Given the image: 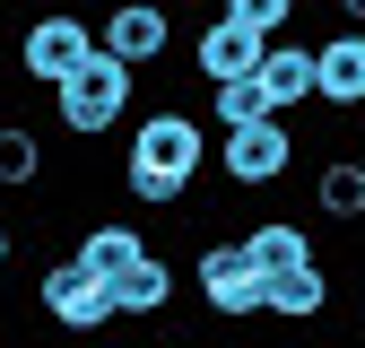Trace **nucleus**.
<instances>
[{"label":"nucleus","instance_id":"nucleus-14","mask_svg":"<svg viewBox=\"0 0 365 348\" xmlns=\"http://www.w3.org/2000/svg\"><path fill=\"white\" fill-rule=\"evenodd\" d=\"M244 252H252V270H296V261H313V235H304V218H252L244 227Z\"/></svg>","mask_w":365,"mask_h":348},{"label":"nucleus","instance_id":"nucleus-5","mask_svg":"<svg viewBox=\"0 0 365 348\" xmlns=\"http://www.w3.org/2000/svg\"><path fill=\"white\" fill-rule=\"evenodd\" d=\"M217 174H226L235 192H269V183H287V174H296V130H287V113H261V122L217 130Z\"/></svg>","mask_w":365,"mask_h":348},{"label":"nucleus","instance_id":"nucleus-4","mask_svg":"<svg viewBox=\"0 0 365 348\" xmlns=\"http://www.w3.org/2000/svg\"><path fill=\"white\" fill-rule=\"evenodd\" d=\"M192 296L209 304V322H269L261 314V270H252L244 235H217V244L192 252Z\"/></svg>","mask_w":365,"mask_h":348},{"label":"nucleus","instance_id":"nucleus-19","mask_svg":"<svg viewBox=\"0 0 365 348\" xmlns=\"http://www.w3.org/2000/svg\"><path fill=\"white\" fill-rule=\"evenodd\" d=\"M9 261H18V227H9V218H0V270H9Z\"/></svg>","mask_w":365,"mask_h":348},{"label":"nucleus","instance_id":"nucleus-6","mask_svg":"<svg viewBox=\"0 0 365 348\" xmlns=\"http://www.w3.org/2000/svg\"><path fill=\"white\" fill-rule=\"evenodd\" d=\"M87 53H96V18L78 9H26V35H18V70L35 87H61Z\"/></svg>","mask_w":365,"mask_h":348},{"label":"nucleus","instance_id":"nucleus-3","mask_svg":"<svg viewBox=\"0 0 365 348\" xmlns=\"http://www.w3.org/2000/svg\"><path fill=\"white\" fill-rule=\"evenodd\" d=\"M35 314L53 322V331H70V339H96V331H113V322H122V314H113V296H105V279L87 270L78 252L43 261V279H35Z\"/></svg>","mask_w":365,"mask_h":348},{"label":"nucleus","instance_id":"nucleus-17","mask_svg":"<svg viewBox=\"0 0 365 348\" xmlns=\"http://www.w3.org/2000/svg\"><path fill=\"white\" fill-rule=\"evenodd\" d=\"M261 113H279L261 96V78H217L209 87V130H235V122H261Z\"/></svg>","mask_w":365,"mask_h":348},{"label":"nucleus","instance_id":"nucleus-12","mask_svg":"<svg viewBox=\"0 0 365 348\" xmlns=\"http://www.w3.org/2000/svg\"><path fill=\"white\" fill-rule=\"evenodd\" d=\"M313 209H322L331 227H365V157L331 148L322 165H313Z\"/></svg>","mask_w":365,"mask_h":348},{"label":"nucleus","instance_id":"nucleus-9","mask_svg":"<svg viewBox=\"0 0 365 348\" xmlns=\"http://www.w3.org/2000/svg\"><path fill=\"white\" fill-rule=\"evenodd\" d=\"M261 314L287 322V331L322 322V314H331V261L313 252V261H296V270H269V279H261Z\"/></svg>","mask_w":365,"mask_h":348},{"label":"nucleus","instance_id":"nucleus-15","mask_svg":"<svg viewBox=\"0 0 365 348\" xmlns=\"http://www.w3.org/2000/svg\"><path fill=\"white\" fill-rule=\"evenodd\" d=\"M53 157H43V130L35 122H0V192H35Z\"/></svg>","mask_w":365,"mask_h":348},{"label":"nucleus","instance_id":"nucleus-16","mask_svg":"<svg viewBox=\"0 0 365 348\" xmlns=\"http://www.w3.org/2000/svg\"><path fill=\"white\" fill-rule=\"evenodd\" d=\"M70 252H78V261H87V270H96V279H113V270H122L130 252H148V235L130 227V218H105V227H87V235H78Z\"/></svg>","mask_w":365,"mask_h":348},{"label":"nucleus","instance_id":"nucleus-10","mask_svg":"<svg viewBox=\"0 0 365 348\" xmlns=\"http://www.w3.org/2000/svg\"><path fill=\"white\" fill-rule=\"evenodd\" d=\"M174 287H182V279H174V261H165L157 244H148V252H130L122 270L105 279V296H113V314H122V322H157L165 304H174Z\"/></svg>","mask_w":365,"mask_h":348},{"label":"nucleus","instance_id":"nucleus-7","mask_svg":"<svg viewBox=\"0 0 365 348\" xmlns=\"http://www.w3.org/2000/svg\"><path fill=\"white\" fill-rule=\"evenodd\" d=\"M96 53H113V61H130V70H157V61L174 53V9H165V0H105Z\"/></svg>","mask_w":365,"mask_h":348},{"label":"nucleus","instance_id":"nucleus-13","mask_svg":"<svg viewBox=\"0 0 365 348\" xmlns=\"http://www.w3.org/2000/svg\"><path fill=\"white\" fill-rule=\"evenodd\" d=\"M261 96L279 105V113H296V105H313V44H287V35H269V53H261Z\"/></svg>","mask_w":365,"mask_h":348},{"label":"nucleus","instance_id":"nucleus-8","mask_svg":"<svg viewBox=\"0 0 365 348\" xmlns=\"http://www.w3.org/2000/svg\"><path fill=\"white\" fill-rule=\"evenodd\" d=\"M313 105L365 113V26H339V35L313 44Z\"/></svg>","mask_w":365,"mask_h":348},{"label":"nucleus","instance_id":"nucleus-18","mask_svg":"<svg viewBox=\"0 0 365 348\" xmlns=\"http://www.w3.org/2000/svg\"><path fill=\"white\" fill-rule=\"evenodd\" d=\"M226 18H235V26H252V35H287L296 0H226Z\"/></svg>","mask_w":365,"mask_h":348},{"label":"nucleus","instance_id":"nucleus-22","mask_svg":"<svg viewBox=\"0 0 365 348\" xmlns=\"http://www.w3.org/2000/svg\"><path fill=\"white\" fill-rule=\"evenodd\" d=\"M165 9H174V0H165Z\"/></svg>","mask_w":365,"mask_h":348},{"label":"nucleus","instance_id":"nucleus-1","mask_svg":"<svg viewBox=\"0 0 365 348\" xmlns=\"http://www.w3.org/2000/svg\"><path fill=\"white\" fill-rule=\"evenodd\" d=\"M209 113H192V105H157V113H130V130H122V192L140 200V209H182L192 200V183L209 174Z\"/></svg>","mask_w":365,"mask_h":348},{"label":"nucleus","instance_id":"nucleus-21","mask_svg":"<svg viewBox=\"0 0 365 348\" xmlns=\"http://www.w3.org/2000/svg\"><path fill=\"white\" fill-rule=\"evenodd\" d=\"M356 322H365V279H356Z\"/></svg>","mask_w":365,"mask_h":348},{"label":"nucleus","instance_id":"nucleus-11","mask_svg":"<svg viewBox=\"0 0 365 348\" xmlns=\"http://www.w3.org/2000/svg\"><path fill=\"white\" fill-rule=\"evenodd\" d=\"M261 53H269V35H252V26H235V18H217V26L192 35V70H200L209 87H217V78H252Z\"/></svg>","mask_w":365,"mask_h":348},{"label":"nucleus","instance_id":"nucleus-20","mask_svg":"<svg viewBox=\"0 0 365 348\" xmlns=\"http://www.w3.org/2000/svg\"><path fill=\"white\" fill-rule=\"evenodd\" d=\"M331 9H339V26H365V0H331Z\"/></svg>","mask_w":365,"mask_h":348},{"label":"nucleus","instance_id":"nucleus-2","mask_svg":"<svg viewBox=\"0 0 365 348\" xmlns=\"http://www.w3.org/2000/svg\"><path fill=\"white\" fill-rule=\"evenodd\" d=\"M130 105H140V70L113 61V53H87L53 87V113H61L70 140H113V130H130Z\"/></svg>","mask_w":365,"mask_h":348},{"label":"nucleus","instance_id":"nucleus-23","mask_svg":"<svg viewBox=\"0 0 365 348\" xmlns=\"http://www.w3.org/2000/svg\"><path fill=\"white\" fill-rule=\"evenodd\" d=\"M296 9H304V0H296Z\"/></svg>","mask_w":365,"mask_h":348}]
</instances>
